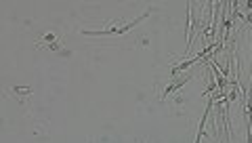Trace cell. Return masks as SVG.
<instances>
[{
	"mask_svg": "<svg viewBox=\"0 0 252 143\" xmlns=\"http://www.w3.org/2000/svg\"><path fill=\"white\" fill-rule=\"evenodd\" d=\"M147 15H149V13H145V15H141V17H139V19H135V21H130V23H126V26H122V28H112V30H101V32H86V34H97V36H101V34H103V36H109V34H124V32H128L130 28H135V26H137V23H139V21H143V19L147 17Z\"/></svg>",
	"mask_w": 252,
	"mask_h": 143,
	"instance_id": "obj_1",
	"label": "cell"
}]
</instances>
